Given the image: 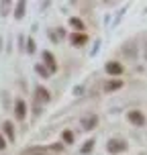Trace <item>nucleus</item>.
Listing matches in <instances>:
<instances>
[{
	"label": "nucleus",
	"instance_id": "nucleus-15",
	"mask_svg": "<svg viewBox=\"0 0 147 155\" xmlns=\"http://www.w3.org/2000/svg\"><path fill=\"white\" fill-rule=\"evenodd\" d=\"M35 71H37V74H39L41 78H49V76H51V74H49V71H47L45 68L41 65V63H37V65H35Z\"/></svg>",
	"mask_w": 147,
	"mask_h": 155
},
{
	"label": "nucleus",
	"instance_id": "nucleus-1",
	"mask_svg": "<svg viewBox=\"0 0 147 155\" xmlns=\"http://www.w3.org/2000/svg\"><path fill=\"white\" fill-rule=\"evenodd\" d=\"M41 57H43V68H45L49 74H53V71H57V61H55V57H53V53L51 51H43L41 53Z\"/></svg>",
	"mask_w": 147,
	"mask_h": 155
},
{
	"label": "nucleus",
	"instance_id": "nucleus-5",
	"mask_svg": "<svg viewBox=\"0 0 147 155\" xmlns=\"http://www.w3.org/2000/svg\"><path fill=\"white\" fill-rule=\"evenodd\" d=\"M70 43L74 47H82V45H86V43H88V35H86V33H72Z\"/></svg>",
	"mask_w": 147,
	"mask_h": 155
},
{
	"label": "nucleus",
	"instance_id": "nucleus-21",
	"mask_svg": "<svg viewBox=\"0 0 147 155\" xmlns=\"http://www.w3.org/2000/svg\"><path fill=\"white\" fill-rule=\"evenodd\" d=\"M0 49H2V37H0Z\"/></svg>",
	"mask_w": 147,
	"mask_h": 155
},
{
	"label": "nucleus",
	"instance_id": "nucleus-4",
	"mask_svg": "<svg viewBox=\"0 0 147 155\" xmlns=\"http://www.w3.org/2000/svg\"><path fill=\"white\" fill-rule=\"evenodd\" d=\"M127 118L131 120L135 127H143L145 124V116L141 114L139 110H129V114H127Z\"/></svg>",
	"mask_w": 147,
	"mask_h": 155
},
{
	"label": "nucleus",
	"instance_id": "nucleus-13",
	"mask_svg": "<svg viewBox=\"0 0 147 155\" xmlns=\"http://www.w3.org/2000/svg\"><path fill=\"white\" fill-rule=\"evenodd\" d=\"M62 139H63V143H68V145H70V143H74V133H72L70 129H65V131L62 133Z\"/></svg>",
	"mask_w": 147,
	"mask_h": 155
},
{
	"label": "nucleus",
	"instance_id": "nucleus-3",
	"mask_svg": "<svg viewBox=\"0 0 147 155\" xmlns=\"http://www.w3.org/2000/svg\"><path fill=\"white\" fill-rule=\"evenodd\" d=\"M96 124H98V116L96 114H86L82 118V129L84 131H92V129H96Z\"/></svg>",
	"mask_w": 147,
	"mask_h": 155
},
{
	"label": "nucleus",
	"instance_id": "nucleus-6",
	"mask_svg": "<svg viewBox=\"0 0 147 155\" xmlns=\"http://www.w3.org/2000/svg\"><path fill=\"white\" fill-rule=\"evenodd\" d=\"M106 74H110L112 78L123 76V65H121L119 61H109L106 63Z\"/></svg>",
	"mask_w": 147,
	"mask_h": 155
},
{
	"label": "nucleus",
	"instance_id": "nucleus-9",
	"mask_svg": "<svg viewBox=\"0 0 147 155\" xmlns=\"http://www.w3.org/2000/svg\"><path fill=\"white\" fill-rule=\"evenodd\" d=\"M2 131H4V135L8 137V141H15V127H12L10 120H6V123L2 124Z\"/></svg>",
	"mask_w": 147,
	"mask_h": 155
},
{
	"label": "nucleus",
	"instance_id": "nucleus-2",
	"mask_svg": "<svg viewBox=\"0 0 147 155\" xmlns=\"http://www.w3.org/2000/svg\"><path fill=\"white\" fill-rule=\"evenodd\" d=\"M125 149H127V143H125L123 139H110L109 143H106V151H109V153H112V155L123 153Z\"/></svg>",
	"mask_w": 147,
	"mask_h": 155
},
{
	"label": "nucleus",
	"instance_id": "nucleus-16",
	"mask_svg": "<svg viewBox=\"0 0 147 155\" xmlns=\"http://www.w3.org/2000/svg\"><path fill=\"white\" fill-rule=\"evenodd\" d=\"M23 155H45V149H29Z\"/></svg>",
	"mask_w": 147,
	"mask_h": 155
},
{
	"label": "nucleus",
	"instance_id": "nucleus-7",
	"mask_svg": "<svg viewBox=\"0 0 147 155\" xmlns=\"http://www.w3.org/2000/svg\"><path fill=\"white\" fill-rule=\"evenodd\" d=\"M15 114H16L18 120H25V116H27V104H25L23 98H18L15 102Z\"/></svg>",
	"mask_w": 147,
	"mask_h": 155
},
{
	"label": "nucleus",
	"instance_id": "nucleus-17",
	"mask_svg": "<svg viewBox=\"0 0 147 155\" xmlns=\"http://www.w3.org/2000/svg\"><path fill=\"white\" fill-rule=\"evenodd\" d=\"M8 8H10V2H0V10H2L0 15L6 16V10H8Z\"/></svg>",
	"mask_w": 147,
	"mask_h": 155
},
{
	"label": "nucleus",
	"instance_id": "nucleus-11",
	"mask_svg": "<svg viewBox=\"0 0 147 155\" xmlns=\"http://www.w3.org/2000/svg\"><path fill=\"white\" fill-rule=\"evenodd\" d=\"M70 27H72V29H76V33L84 31V23H82L78 16H72V18H70Z\"/></svg>",
	"mask_w": 147,
	"mask_h": 155
},
{
	"label": "nucleus",
	"instance_id": "nucleus-8",
	"mask_svg": "<svg viewBox=\"0 0 147 155\" xmlns=\"http://www.w3.org/2000/svg\"><path fill=\"white\" fill-rule=\"evenodd\" d=\"M119 88H123V80L121 78H112V80H109L104 84V92L110 94V92H115V90H119Z\"/></svg>",
	"mask_w": 147,
	"mask_h": 155
},
{
	"label": "nucleus",
	"instance_id": "nucleus-18",
	"mask_svg": "<svg viewBox=\"0 0 147 155\" xmlns=\"http://www.w3.org/2000/svg\"><path fill=\"white\" fill-rule=\"evenodd\" d=\"M27 53H35V41L33 39L27 41Z\"/></svg>",
	"mask_w": 147,
	"mask_h": 155
},
{
	"label": "nucleus",
	"instance_id": "nucleus-14",
	"mask_svg": "<svg viewBox=\"0 0 147 155\" xmlns=\"http://www.w3.org/2000/svg\"><path fill=\"white\" fill-rule=\"evenodd\" d=\"M92 149H94V141L90 139V141H86L84 145H82V149H80V153H84V155H86V153H90Z\"/></svg>",
	"mask_w": 147,
	"mask_h": 155
},
{
	"label": "nucleus",
	"instance_id": "nucleus-10",
	"mask_svg": "<svg viewBox=\"0 0 147 155\" xmlns=\"http://www.w3.org/2000/svg\"><path fill=\"white\" fill-rule=\"evenodd\" d=\"M25 12H27V4L25 2H16V8H15V18H23L25 16Z\"/></svg>",
	"mask_w": 147,
	"mask_h": 155
},
{
	"label": "nucleus",
	"instance_id": "nucleus-19",
	"mask_svg": "<svg viewBox=\"0 0 147 155\" xmlns=\"http://www.w3.org/2000/svg\"><path fill=\"white\" fill-rule=\"evenodd\" d=\"M82 92H84L82 86H76V88H74V94H76V96H82Z\"/></svg>",
	"mask_w": 147,
	"mask_h": 155
},
{
	"label": "nucleus",
	"instance_id": "nucleus-12",
	"mask_svg": "<svg viewBox=\"0 0 147 155\" xmlns=\"http://www.w3.org/2000/svg\"><path fill=\"white\" fill-rule=\"evenodd\" d=\"M35 94H37V100H41V102H47V100H49V92H47L45 88H41V86H37Z\"/></svg>",
	"mask_w": 147,
	"mask_h": 155
},
{
	"label": "nucleus",
	"instance_id": "nucleus-20",
	"mask_svg": "<svg viewBox=\"0 0 147 155\" xmlns=\"http://www.w3.org/2000/svg\"><path fill=\"white\" fill-rule=\"evenodd\" d=\"M6 147V141H4V137H2V135H0V151H2V149Z\"/></svg>",
	"mask_w": 147,
	"mask_h": 155
}]
</instances>
